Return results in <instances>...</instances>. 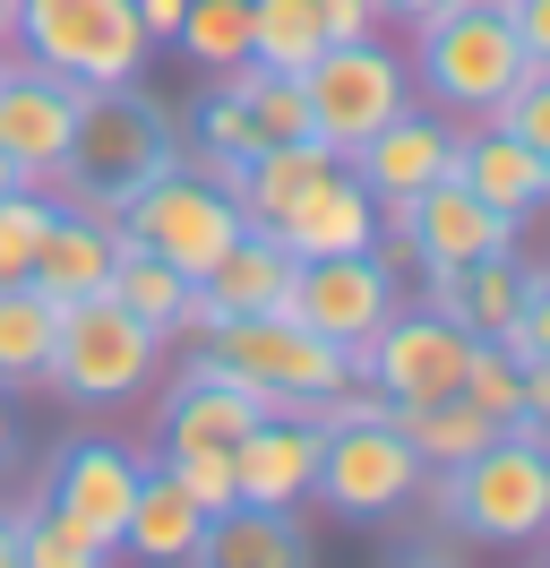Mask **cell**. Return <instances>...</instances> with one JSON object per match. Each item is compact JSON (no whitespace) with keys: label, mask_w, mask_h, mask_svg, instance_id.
Returning a JSON list of instances; mask_svg holds the SVG:
<instances>
[{"label":"cell","mask_w":550,"mask_h":568,"mask_svg":"<svg viewBox=\"0 0 550 568\" xmlns=\"http://www.w3.org/2000/svg\"><path fill=\"white\" fill-rule=\"evenodd\" d=\"M103 276H112V215L95 207H52V224H43V242H34V267L27 284L43 293V302H86V293H103Z\"/></svg>","instance_id":"cell-17"},{"label":"cell","mask_w":550,"mask_h":568,"mask_svg":"<svg viewBox=\"0 0 550 568\" xmlns=\"http://www.w3.org/2000/svg\"><path fill=\"white\" fill-rule=\"evenodd\" d=\"M344 164H353V181L370 190L378 207H405L412 190H430L439 173H456V130H447L439 112H412L405 104L387 130H370V139L353 146Z\"/></svg>","instance_id":"cell-14"},{"label":"cell","mask_w":550,"mask_h":568,"mask_svg":"<svg viewBox=\"0 0 550 568\" xmlns=\"http://www.w3.org/2000/svg\"><path fill=\"white\" fill-rule=\"evenodd\" d=\"M198 139H206V155H233V164H249V155H258V121H249V104H241L233 87H215V95H206L198 104Z\"/></svg>","instance_id":"cell-34"},{"label":"cell","mask_w":550,"mask_h":568,"mask_svg":"<svg viewBox=\"0 0 550 568\" xmlns=\"http://www.w3.org/2000/svg\"><path fill=\"white\" fill-rule=\"evenodd\" d=\"M405 233H412V267L439 276V267H473V258L516 250V215H499L490 199H473L465 173H439L430 190L405 199Z\"/></svg>","instance_id":"cell-13"},{"label":"cell","mask_w":550,"mask_h":568,"mask_svg":"<svg viewBox=\"0 0 550 568\" xmlns=\"http://www.w3.org/2000/svg\"><path fill=\"white\" fill-rule=\"evenodd\" d=\"M318 52H327L318 0H249V61H258V70L302 78Z\"/></svg>","instance_id":"cell-28"},{"label":"cell","mask_w":550,"mask_h":568,"mask_svg":"<svg viewBox=\"0 0 550 568\" xmlns=\"http://www.w3.org/2000/svg\"><path fill=\"white\" fill-rule=\"evenodd\" d=\"M112 233L138 242V250H155V258H172L181 276H206L241 233V199L206 173H181V155H172L164 173H146L130 199H121Z\"/></svg>","instance_id":"cell-7"},{"label":"cell","mask_w":550,"mask_h":568,"mask_svg":"<svg viewBox=\"0 0 550 568\" xmlns=\"http://www.w3.org/2000/svg\"><path fill=\"white\" fill-rule=\"evenodd\" d=\"M18 43L34 70L69 87H130L155 52L138 27V0H18Z\"/></svg>","instance_id":"cell-5"},{"label":"cell","mask_w":550,"mask_h":568,"mask_svg":"<svg viewBox=\"0 0 550 568\" xmlns=\"http://www.w3.org/2000/svg\"><path fill=\"white\" fill-rule=\"evenodd\" d=\"M318 27H327V43H361L387 18H378V0H318Z\"/></svg>","instance_id":"cell-37"},{"label":"cell","mask_w":550,"mask_h":568,"mask_svg":"<svg viewBox=\"0 0 550 568\" xmlns=\"http://www.w3.org/2000/svg\"><path fill=\"white\" fill-rule=\"evenodd\" d=\"M18 457V423H9V396H0V465Z\"/></svg>","instance_id":"cell-42"},{"label":"cell","mask_w":550,"mask_h":568,"mask_svg":"<svg viewBox=\"0 0 550 568\" xmlns=\"http://www.w3.org/2000/svg\"><path fill=\"white\" fill-rule=\"evenodd\" d=\"M155 362H164V336L138 320V311H121L112 293H86V302L61 311L43 388L69 396V405H121V396H138L155 379Z\"/></svg>","instance_id":"cell-6"},{"label":"cell","mask_w":550,"mask_h":568,"mask_svg":"<svg viewBox=\"0 0 550 568\" xmlns=\"http://www.w3.org/2000/svg\"><path fill=\"white\" fill-rule=\"evenodd\" d=\"M9 190H18V164H9V155H0V199H9Z\"/></svg>","instance_id":"cell-45"},{"label":"cell","mask_w":550,"mask_h":568,"mask_svg":"<svg viewBox=\"0 0 550 568\" xmlns=\"http://www.w3.org/2000/svg\"><path fill=\"white\" fill-rule=\"evenodd\" d=\"M206 371H224L241 388L258 396L267 414H309L318 396L353 379V362L327 345V336H309L293 311H249V320H215L206 327Z\"/></svg>","instance_id":"cell-2"},{"label":"cell","mask_w":550,"mask_h":568,"mask_svg":"<svg viewBox=\"0 0 550 568\" xmlns=\"http://www.w3.org/2000/svg\"><path fill=\"white\" fill-rule=\"evenodd\" d=\"M456 0H378V18H396V27H421V18H439Z\"/></svg>","instance_id":"cell-41"},{"label":"cell","mask_w":550,"mask_h":568,"mask_svg":"<svg viewBox=\"0 0 550 568\" xmlns=\"http://www.w3.org/2000/svg\"><path fill=\"white\" fill-rule=\"evenodd\" d=\"M421 499L439 508V526L481 551H533L550 542V439L533 430H499L481 457L430 465Z\"/></svg>","instance_id":"cell-1"},{"label":"cell","mask_w":550,"mask_h":568,"mask_svg":"<svg viewBox=\"0 0 550 568\" xmlns=\"http://www.w3.org/2000/svg\"><path fill=\"white\" fill-rule=\"evenodd\" d=\"M181 9H190V0H138V27H146V43H172Z\"/></svg>","instance_id":"cell-40"},{"label":"cell","mask_w":550,"mask_h":568,"mask_svg":"<svg viewBox=\"0 0 550 568\" xmlns=\"http://www.w3.org/2000/svg\"><path fill=\"white\" fill-rule=\"evenodd\" d=\"M456 173L473 181V199H490V207L516 215V224L550 207V155H533V146L516 139V130H499V121L456 130Z\"/></svg>","instance_id":"cell-16"},{"label":"cell","mask_w":550,"mask_h":568,"mask_svg":"<svg viewBox=\"0 0 550 568\" xmlns=\"http://www.w3.org/2000/svg\"><path fill=\"white\" fill-rule=\"evenodd\" d=\"M172 164V139H164V112L155 104H130V87H86L78 104V146H69V173H61V207H95V215H121L146 173Z\"/></svg>","instance_id":"cell-3"},{"label":"cell","mask_w":550,"mask_h":568,"mask_svg":"<svg viewBox=\"0 0 550 568\" xmlns=\"http://www.w3.org/2000/svg\"><path fill=\"white\" fill-rule=\"evenodd\" d=\"M309 491L336 508L344 526H387L412 491H421V457L405 448L396 423H344L318 430V483Z\"/></svg>","instance_id":"cell-9"},{"label":"cell","mask_w":550,"mask_h":568,"mask_svg":"<svg viewBox=\"0 0 550 568\" xmlns=\"http://www.w3.org/2000/svg\"><path fill=\"white\" fill-rule=\"evenodd\" d=\"M52 207H61V199H52V190H27V181H18L9 199H0V284H27L34 242H43Z\"/></svg>","instance_id":"cell-32"},{"label":"cell","mask_w":550,"mask_h":568,"mask_svg":"<svg viewBox=\"0 0 550 568\" xmlns=\"http://www.w3.org/2000/svg\"><path fill=\"white\" fill-rule=\"evenodd\" d=\"M508 430L550 439V362H524V388H516V423H508Z\"/></svg>","instance_id":"cell-38"},{"label":"cell","mask_w":550,"mask_h":568,"mask_svg":"<svg viewBox=\"0 0 550 568\" xmlns=\"http://www.w3.org/2000/svg\"><path fill=\"white\" fill-rule=\"evenodd\" d=\"M275 242L293 250V258H344V250H370L378 242V199L353 181V164H336L302 207L275 224Z\"/></svg>","instance_id":"cell-18"},{"label":"cell","mask_w":550,"mask_h":568,"mask_svg":"<svg viewBox=\"0 0 550 568\" xmlns=\"http://www.w3.org/2000/svg\"><path fill=\"white\" fill-rule=\"evenodd\" d=\"M258 414H267V405L241 388V379H224V371L190 362V379L164 396V448H233Z\"/></svg>","instance_id":"cell-21"},{"label":"cell","mask_w":550,"mask_h":568,"mask_svg":"<svg viewBox=\"0 0 550 568\" xmlns=\"http://www.w3.org/2000/svg\"><path fill=\"white\" fill-rule=\"evenodd\" d=\"M206 293V311L215 320H249V311H284V284H293V250L275 242V233H258V224H241L233 250L206 267V276H190Z\"/></svg>","instance_id":"cell-19"},{"label":"cell","mask_w":550,"mask_h":568,"mask_svg":"<svg viewBox=\"0 0 550 568\" xmlns=\"http://www.w3.org/2000/svg\"><path fill=\"white\" fill-rule=\"evenodd\" d=\"M516 362H550V267L542 276H524V302H516L508 336H499Z\"/></svg>","instance_id":"cell-36"},{"label":"cell","mask_w":550,"mask_h":568,"mask_svg":"<svg viewBox=\"0 0 550 568\" xmlns=\"http://www.w3.org/2000/svg\"><path fill=\"white\" fill-rule=\"evenodd\" d=\"M302 104H309V139L327 146V155H353L370 130H387V121L412 104V78L378 36L327 43V52L302 70Z\"/></svg>","instance_id":"cell-8"},{"label":"cell","mask_w":550,"mask_h":568,"mask_svg":"<svg viewBox=\"0 0 550 568\" xmlns=\"http://www.w3.org/2000/svg\"><path fill=\"white\" fill-rule=\"evenodd\" d=\"M224 87H233L241 104H249V121H258V139H309V104H302V78L284 70H258V61H233L224 70Z\"/></svg>","instance_id":"cell-30"},{"label":"cell","mask_w":550,"mask_h":568,"mask_svg":"<svg viewBox=\"0 0 550 568\" xmlns=\"http://www.w3.org/2000/svg\"><path fill=\"white\" fill-rule=\"evenodd\" d=\"M52 336H61V302H43L34 284H0V396L43 388Z\"/></svg>","instance_id":"cell-26"},{"label":"cell","mask_w":550,"mask_h":568,"mask_svg":"<svg viewBox=\"0 0 550 568\" xmlns=\"http://www.w3.org/2000/svg\"><path fill=\"white\" fill-rule=\"evenodd\" d=\"M206 568H309V534L293 526V508H249L233 499L224 517H206Z\"/></svg>","instance_id":"cell-23"},{"label":"cell","mask_w":550,"mask_h":568,"mask_svg":"<svg viewBox=\"0 0 550 568\" xmlns=\"http://www.w3.org/2000/svg\"><path fill=\"white\" fill-rule=\"evenodd\" d=\"M103 293H112L121 311H138L155 336H172V311H181L190 276H181L172 258H155V250H138V242H121V233H112V276H103Z\"/></svg>","instance_id":"cell-27"},{"label":"cell","mask_w":550,"mask_h":568,"mask_svg":"<svg viewBox=\"0 0 550 568\" xmlns=\"http://www.w3.org/2000/svg\"><path fill=\"white\" fill-rule=\"evenodd\" d=\"M130 499H138V457L103 448V439L69 448L61 474H52V508H69L78 526H95L112 551H121V526H130Z\"/></svg>","instance_id":"cell-20"},{"label":"cell","mask_w":550,"mask_h":568,"mask_svg":"<svg viewBox=\"0 0 550 568\" xmlns=\"http://www.w3.org/2000/svg\"><path fill=\"white\" fill-rule=\"evenodd\" d=\"M490 121H499V130H516L533 155H550V70H524V78H516V95L490 112Z\"/></svg>","instance_id":"cell-35"},{"label":"cell","mask_w":550,"mask_h":568,"mask_svg":"<svg viewBox=\"0 0 550 568\" xmlns=\"http://www.w3.org/2000/svg\"><path fill=\"white\" fill-rule=\"evenodd\" d=\"M121 551H138V560H155V568H198V551H206V508L181 491L172 474H138Z\"/></svg>","instance_id":"cell-22"},{"label":"cell","mask_w":550,"mask_h":568,"mask_svg":"<svg viewBox=\"0 0 550 568\" xmlns=\"http://www.w3.org/2000/svg\"><path fill=\"white\" fill-rule=\"evenodd\" d=\"M387 423L405 430V448L421 457V474L430 465H465V457H481L490 439H499V414H481L473 396H439V405H387Z\"/></svg>","instance_id":"cell-25"},{"label":"cell","mask_w":550,"mask_h":568,"mask_svg":"<svg viewBox=\"0 0 550 568\" xmlns=\"http://www.w3.org/2000/svg\"><path fill=\"white\" fill-rule=\"evenodd\" d=\"M0 70H9V61H0Z\"/></svg>","instance_id":"cell-46"},{"label":"cell","mask_w":550,"mask_h":568,"mask_svg":"<svg viewBox=\"0 0 550 568\" xmlns=\"http://www.w3.org/2000/svg\"><path fill=\"white\" fill-rule=\"evenodd\" d=\"M78 104L86 87H69L52 70H0V155L18 164L27 190H61L69 146H78Z\"/></svg>","instance_id":"cell-12"},{"label":"cell","mask_w":550,"mask_h":568,"mask_svg":"<svg viewBox=\"0 0 550 568\" xmlns=\"http://www.w3.org/2000/svg\"><path fill=\"white\" fill-rule=\"evenodd\" d=\"M155 474H172V483H181V491L198 499L206 517H224V508H233V448H164V465H155Z\"/></svg>","instance_id":"cell-33"},{"label":"cell","mask_w":550,"mask_h":568,"mask_svg":"<svg viewBox=\"0 0 550 568\" xmlns=\"http://www.w3.org/2000/svg\"><path fill=\"white\" fill-rule=\"evenodd\" d=\"M284 311L327 336L344 362H361V345L378 336V320L396 311V267L378 250H344V258H293V284H284Z\"/></svg>","instance_id":"cell-10"},{"label":"cell","mask_w":550,"mask_h":568,"mask_svg":"<svg viewBox=\"0 0 550 568\" xmlns=\"http://www.w3.org/2000/svg\"><path fill=\"white\" fill-rule=\"evenodd\" d=\"M112 542L95 526H78L69 508H43V517H18V568H103Z\"/></svg>","instance_id":"cell-31"},{"label":"cell","mask_w":550,"mask_h":568,"mask_svg":"<svg viewBox=\"0 0 550 568\" xmlns=\"http://www.w3.org/2000/svg\"><path fill=\"white\" fill-rule=\"evenodd\" d=\"M0 568H18V517H0Z\"/></svg>","instance_id":"cell-43"},{"label":"cell","mask_w":550,"mask_h":568,"mask_svg":"<svg viewBox=\"0 0 550 568\" xmlns=\"http://www.w3.org/2000/svg\"><path fill=\"white\" fill-rule=\"evenodd\" d=\"M516 302H524V267H516V250L473 258V267H439V276H430V311L456 320L465 336H508Z\"/></svg>","instance_id":"cell-24"},{"label":"cell","mask_w":550,"mask_h":568,"mask_svg":"<svg viewBox=\"0 0 550 568\" xmlns=\"http://www.w3.org/2000/svg\"><path fill=\"white\" fill-rule=\"evenodd\" d=\"M412 43H421V87L447 112H465V121H490L516 95V78L533 70L516 27H508V9H481V0H456L439 18H421Z\"/></svg>","instance_id":"cell-4"},{"label":"cell","mask_w":550,"mask_h":568,"mask_svg":"<svg viewBox=\"0 0 550 568\" xmlns=\"http://www.w3.org/2000/svg\"><path fill=\"white\" fill-rule=\"evenodd\" d=\"M172 43L198 61V70H233V61H249V0H190L181 9V27H172Z\"/></svg>","instance_id":"cell-29"},{"label":"cell","mask_w":550,"mask_h":568,"mask_svg":"<svg viewBox=\"0 0 550 568\" xmlns=\"http://www.w3.org/2000/svg\"><path fill=\"white\" fill-rule=\"evenodd\" d=\"M508 27H516V43H524V61L550 70V0H508Z\"/></svg>","instance_id":"cell-39"},{"label":"cell","mask_w":550,"mask_h":568,"mask_svg":"<svg viewBox=\"0 0 550 568\" xmlns=\"http://www.w3.org/2000/svg\"><path fill=\"white\" fill-rule=\"evenodd\" d=\"M18 36V0H0V43Z\"/></svg>","instance_id":"cell-44"},{"label":"cell","mask_w":550,"mask_h":568,"mask_svg":"<svg viewBox=\"0 0 550 568\" xmlns=\"http://www.w3.org/2000/svg\"><path fill=\"white\" fill-rule=\"evenodd\" d=\"M318 483V423L302 414H258L233 439V491L249 508H302Z\"/></svg>","instance_id":"cell-15"},{"label":"cell","mask_w":550,"mask_h":568,"mask_svg":"<svg viewBox=\"0 0 550 568\" xmlns=\"http://www.w3.org/2000/svg\"><path fill=\"white\" fill-rule=\"evenodd\" d=\"M465 354L473 336L439 311H387L378 336L361 345L353 379H370L387 405H439V396H465Z\"/></svg>","instance_id":"cell-11"}]
</instances>
